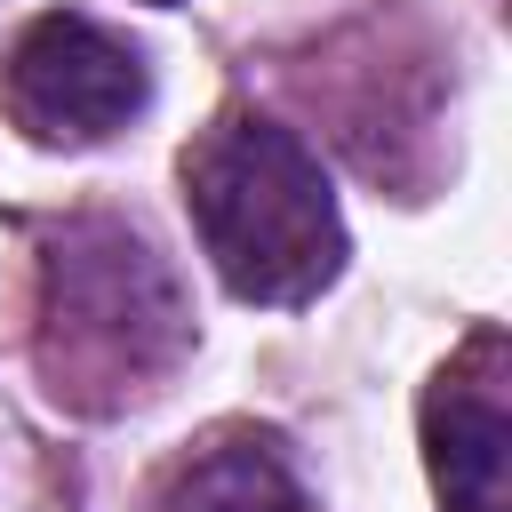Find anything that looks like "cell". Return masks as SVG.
I'll return each instance as SVG.
<instances>
[{
  "label": "cell",
  "instance_id": "6da1fadb",
  "mask_svg": "<svg viewBox=\"0 0 512 512\" xmlns=\"http://www.w3.org/2000/svg\"><path fill=\"white\" fill-rule=\"evenodd\" d=\"M184 208L240 304H312L344 272L336 184L312 144L264 112H224L184 152Z\"/></svg>",
  "mask_w": 512,
  "mask_h": 512
},
{
  "label": "cell",
  "instance_id": "7a4b0ae2",
  "mask_svg": "<svg viewBox=\"0 0 512 512\" xmlns=\"http://www.w3.org/2000/svg\"><path fill=\"white\" fill-rule=\"evenodd\" d=\"M40 360L48 376H96L112 392H152V376H168V360L192 344L176 272L160 264V248L128 224L80 216L48 240L40 256Z\"/></svg>",
  "mask_w": 512,
  "mask_h": 512
},
{
  "label": "cell",
  "instance_id": "3957f363",
  "mask_svg": "<svg viewBox=\"0 0 512 512\" xmlns=\"http://www.w3.org/2000/svg\"><path fill=\"white\" fill-rule=\"evenodd\" d=\"M0 96L32 144H104L152 104L144 56L80 8H48L8 40Z\"/></svg>",
  "mask_w": 512,
  "mask_h": 512
},
{
  "label": "cell",
  "instance_id": "277c9868",
  "mask_svg": "<svg viewBox=\"0 0 512 512\" xmlns=\"http://www.w3.org/2000/svg\"><path fill=\"white\" fill-rule=\"evenodd\" d=\"M424 472L440 512H512V408L488 336L424 392Z\"/></svg>",
  "mask_w": 512,
  "mask_h": 512
},
{
  "label": "cell",
  "instance_id": "5b68a950",
  "mask_svg": "<svg viewBox=\"0 0 512 512\" xmlns=\"http://www.w3.org/2000/svg\"><path fill=\"white\" fill-rule=\"evenodd\" d=\"M160 512H312V496L272 440H216L160 488Z\"/></svg>",
  "mask_w": 512,
  "mask_h": 512
},
{
  "label": "cell",
  "instance_id": "8992f818",
  "mask_svg": "<svg viewBox=\"0 0 512 512\" xmlns=\"http://www.w3.org/2000/svg\"><path fill=\"white\" fill-rule=\"evenodd\" d=\"M152 8H168V0H152Z\"/></svg>",
  "mask_w": 512,
  "mask_h": 512
}]
</instances>
